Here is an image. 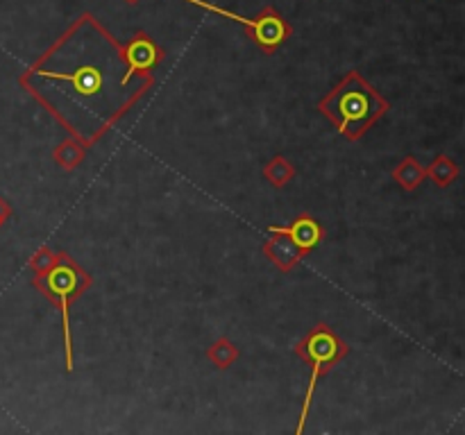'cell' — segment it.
Returning a JSON list of instances; mask_svg holds the SVG:
<instances>
[{
    "label": "cell",
    "mask_w": 465,
    "mask_h": 435,
    "mask_svg": "<svg viewBox=\"0 0 465 435\" xmlns=\"http://www.w3.org/2000/svg\"><path fill=\"white\" fill-rule=\"evenodd\" d=\"M125 73L123 43L84 12L21 73L19 84L89 150L154 86V77H141L130 89Z\"/></svg>",
    "instance_id": "cell-1"
},
{
    "label": "cell",
    "mask_w": 465,
    "mask_h": 435,
    "mask_svg": "<svg viewBox=\"0 0 465 435\" xmlns=\"http://www.w3.org/2000/svg\"><path fill=\"white\" fill-rule=\"evenodd\" d=\"M318 109L334 123L338 135L359 141L379 118H384L390 105L359 71H350L318 102Z\"/></svg>",
    "instance_id": "cell-2"
},
{
    "label": "cell",
    "mask_w": 465,
    "mask_h": 435,
    "mask_svg": "<svg viewBox=\"0 0 465 435\" xmlns=\"http://www.w3.org/2000/svg\"><path fill=\"white\" fill-rule=\"evenodd\" d=\"M32 283L53 307H57L59 316H62L64 363H66V372L71 374L73 370H75L71 334V307L73 301L80 300V297L93 286V277L77 264L71 254L57 252V264H55L44 277H32Z\"/></svg>",
    "instance_id": "cell-3"
},
{
    "label": "cell",
    "mask_w": 465,
    "mask_h": 435,
    "mask_svg": "<svg viewBox=\"0 0 465 435\" xmlns=\"http://www.w3.org/2000/svg\"><path fill=\"white\" fill-rule=\"evenodd\" d=\"M347 354H350V344H347L346 340L338 338L327 325H316L298 344H295V356L311 368L307 393H304L303 411H300V424L298 429H295L298 433H303L304 424H307L320 378L327 377V374L334 370V365L341 363Z\"/></svg>",
    "instance_id": "cell-4"
},
{
    "label": "cell",
    "mask_w": 465,
    "mask_h": 435,
    "mask_svg": "<svg viewBox=\"0 0 465 435\" xmlns=\"http://www.w3.org/2000/svg\"><path fill=\"white\" fill-rule=\"evenodd\" d=\"M184 3H191L193 7H200V10L209 12V14L223 16L227 21H234V23L243 25V30L248 32V37L264 50L266 55H275L284 43L291 39L293 28L282 14H279L275 7H264L255 19H248V16H241L236 12L223 10V7L214 5L209 0H184Z\"/></svg>",
    "instance_id": "cell-5"
},
{
    "label": "cell",
    "mask_w": 465,
    "mask_h": 435,
    "mask_svg": "<svg viewBox=\"0 0 465 435\" xmlns=\"http://www.w3.org/2000/svg\"><path fill=\"white\" fill-rule=\"evenodd\" d=\"M123 57L127 64L125 82L130 84L135 77H154L153 71L163 62L166 53L148 32H136L130 41L123 43Z\"/></svg>",
    "instance_id": "cell-6"
},
{
    "label": "cell",
    "mask_w": 465,
    "mask_h": 435,
    "mask_svg": "<svg viewBox=\"0 0 465 435\" xmlns=\"http://www.w3.org/2000/svg\"><path fill=\"white\" fill-rule=\"evenodd\" d=\"M268 231L270 234L288 236L304 254H309L313 248H318V243H320L322 236H325L322 227L318 225V221H313L311 215H300V218H295V221L288 222V225H270Z\"/></svg>",
    "instance_id": "cell-7"
},
{
    "label": "cell",
    "mask_w": 465,
    "mask_h": 435,
    "mask_svg": "<svg viewBox=\"0 0 465 435\" xmlns=\"http://www.w3.org/2000/svg\"><path fill=\"white\" fill-rule=\"evenodd\" d=\"M264 254L277 265L282 273H291L295 265L300 264L304 258V252L293 243L288 236L284 234H270L268 231V240L264 245Z\"/></svg>",
    "instance_id": "cell-8"
},
{
    "label": "cell",
    "mask_w": 465,
    "mask_h": 435,
    "mask_svg": "<svg viewBox=\"0 0 465 435\" xmlns=\"http://www.w3.org/2000/svg\"><path fill=\"white\" fill-rule=\"evenodd\" d=\"M393 179L404 188V191L413 193L425 179H427V168L422 166L416 157H404L402 161L395 166Z\"/></svg>",
    "instance_id": "cell-9"
},
{
    "label": "cell",
    "mask_w": 465,
    "mask_h": 435,
    "mask_svg": "<svg viewBox=\"0 0 465 435\" xmlns=\"http://www.w3.org/2000/svg\"><path fill=\"white\" fill-rule=\"evenodd\" d=\"M84 157H87V148L77 139H73V136L62 141V144L53 150V161L57 163L62 170H75V168L82 166Z\"/></svg>",
    "instance_id": "cell-10"
},
{
    "label": "cell",
    "mask_w": 465,
    "mask_h": 435,
    "mask_svg": "<svg viewBox=\"0 0 465 435\" xmlns=\"http://www.w3.org/2000/svg\"><path fill=\"white\" fill-rule=\"evenodd\" d=\"M459 175H461L459 163H456L452 157H447V154H438V157L432 161V166L427 168V178L432 179L438 188L452 187V184L459 179Z\"/></svg>",
    "instance_id": "cell-11"
},
{
    "label": "cell",
    "mask_w": 465,
    "mask_h": 435,
    "mask_svg": "<svg viewBox=\"0 0 465 435\" xmlns=\"http://www.w3.org/2000/svg\"><path fill=\"white\" fill-rule=\"evenodd\" d=\"M241 352L230 338H218L211 343V347H206V361L216 370H227L239 361Z\"/></svg>",
    "instance_id": "cell-12"
},
{
    "label": "cell",
    "mask_w": 465,
    "mask_h": 435,
    "mask_svg": "<svg viewBox=\"0 0 465 435\" xmlns=\"http://www.w3.org/2000/svg\"><path fill=\"white\" fill-rule=\"evenodd\" d=\"M264 178L268 179V184H273L275 188H284L286 184L293 182V178H295V166H293L286 157L277 154V157H273L264 166Z\"/></svg>",
    "instance_id": "cell-13"
},
{
    "label": "cell",
    "mask_w": 465,
    "mask_h": 435,
    "mask_svg": "<svg viewBox=\"0 0 465 435\" xmlns=\"http://www.w3.org/2000/svg\"><path fill=\"white\" fill-rule=\"evenodd\" d=\"M57 264V252L55 249H50L48 245H44V248H39L37 252L30 257L28 261V268L32 270L34 277H44L46 273H48L53 265Z\"/></svg>",
    "instance_id": "cell-14"
},
{
    "label": "cell",
    "mask_w": 465,
    "mask_h": 435,
    "mask_svg": "<svg viewBox=\"0 0 465 435\" xmlns=\"http://www.w3.org/2000/svg\"><path fill=\"white\" fill-rule=\"evenodd\" d=\"M12 213H14V211H12V204L5 200V197L0 196V225H5V222L12 218Z\"/></svg>",
    "instance_id": "cell-15"
},
{
    "label": "cell",
    "mask_w": 465,
    "mask_h": 435,
    "mask_svg": "<svg viewBox=\"0 0 465 435\" xmlns=\"http://www.w3.org/2000/svg\"><path fill=\"white\" fill-rule=\"evenodd\" d=\"M123 3H127V5H136V3H141V0H123Z\"/></svg>",
    "instance_id": "cell-16"
},
{
    "label": "cell",
    "mask_w": 465,
    "mask_h": 435,
    "mask_svg": "<svg viewBox=\"0 0 465 435\" xmlns=\"http://www.w3.org/2000/svg\"><path fill=\"white\" fill-rule=\"evenodd\" d=\"M0 227H3V225H0Z\"/></svg>",
    "instance_id": "cell-17"
}]
</instances>
